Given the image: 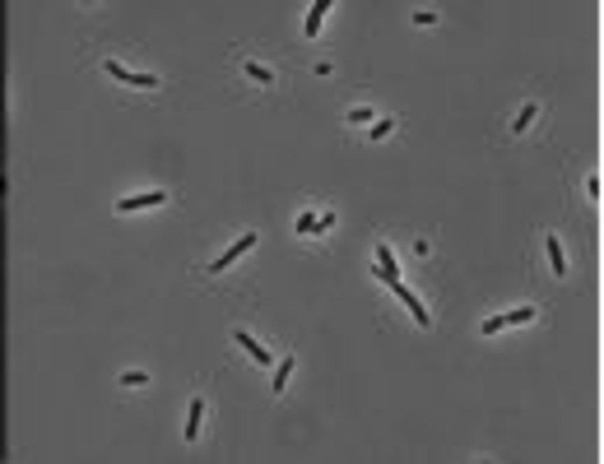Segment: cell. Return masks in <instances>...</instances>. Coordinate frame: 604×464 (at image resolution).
Listing matches in <instances>:
<instances>
[{
    "label": "cell",
    "instance_id": "obj_17",
    "mask_svg": "<svg viewBox=\"0 0 604 464\" xmlns=\"http://www.w3.org/2000/svg\"><path fill=\"white\" fill-rule=\"evenodd\" d=\"M349 121H353V126H367V121H372V107H349Z\"/></svg>",
    "mask_w": 604,
    "mask_h": 464
},
{
    "label": "cell",
    "instance_id": "obj_6",
    "mask_svg": "<svg viewBox=\"0 0 604 464\" xmlns=\"http://www.w3.org/2000/svg\"><path fill=\"white\" fill-rule=\"evenodd\" d=\"M377 279H381V284H395L400 279V260L386 242H377Z\"/></svg>",
    "mask_w": 604,
    "mask_h": 464
},
{
    "label": "cell",
    "instance_id": "obj_8",
    "mask_svg": "<svg viewBox=\"0 0 604 464\" xmlns=\"http://www.w3.org/2000/svg\"><path fill=\"white\" fill-rule=\"evenodd\" d=\"M325 10H330V0H316L307 10V19H302V38H316L321 33V24H325Z\"/></svg>",
    "mask_w": 604,
    "mask_h": 464
},
{
    "label": "cell",
    "instance_id": "obj_11",
    "mask_svg": "<svg viewBox=\"0 0 604 464\" xmlns=\"http://www.w3.org/2000/svg\"><path fill=\"white\" fill-rule=\"evenodd\" d=\"M242 75L251 79V84H274V70H270V65H260V61H242Z\"/></svg>",
    "mask_w": 604,
    "mask_h": 464
},
{
    "label": "cell",
    "instance_id": "obj_2",
    "mask_svg": "<svg viewBox=\"0 0 604 464\" xmlns=\"http://www.w3.org/2000/svg\"><path fill=\"white\" fill-rule=\"evenodd\" d=\"M103 70L116 79V84H130V89H158V75H135V70H126V65L112 61V56L103 61Z\"/></svg>",
    "mask_w": 604,
    "mask_h": 464
},
{
    "label": "cell",
    "instance_id": "obj_3",
    "mask_svg": "<svg viewBox=\"0 0 604 464\" xmlns=\"http://www.w3.org/2000/svg\"><path fill=\"white\" fill-rule=\"evenodd\" d=\"M391 293H395L400 302L409 307V316H414V325H419V330H433V311H428L423 302L414 297V288H405V284H400V279H395V284H391Z\"/></svg>",
    "mask_w": 604,
    "mask_h": 464
},
{
    "label": "cell",
    "instance_id": "obj_19",
    "mask_svg": "<svg viewBox=\"0 0 604 464\" xmlns=\"http://www.w3.org/2000/svg\"><path fill=\"white\" fill-rule=\"evenodd\" d=\"M414 24H419V28H433V24H437V14H433V10H419V14H414Z\"/></svg>",
    "mask_w": 604,
    "mask_h": 464
},
{
    "label": "cell",
    "instance_id": "obj_13",
    "mask_svg": "<svg viewBox=\"0 0 604 464\" xmlns=\"http://www.w3.org/2000/svg\"><path fill=\"white\" fill-rule=\"evenodd\" d=\"M535 116H540V107H535V103H526V107H521V112H516V121H512V135H526V130H530V121H535Z\"/></svg>",
    "mask_w": 604,
    "mask_h": 464
},
{
    "label": "cell",
    "instance_id": "obj_9",
    "mask_svg": "<svg viewBox=\"0 0 604 464\" xmlns=\"http://www.w3.org/2000/svg\"><path fill=\"white\" fill-rule=\"evenodd\" d=\"M205 409H209L205 395H195V400H191V413H186V441L200 437V418H205Z\"/></svg>",
    "mask_w": 604,
    "mask_h": 464
},
{
    "label": "cell",
    "instance_id": "obj_20",
    "mask_svg": "<svg viewBox=\"0 0 604 464\" xmlns=\"http://www.w3.org/2000/svg\"><path fill=\"white\" fill-rule=\"evenodd\" d=\"M391 130H395V121H377V126H372V140H386Z\"/></svg>",
    "mask_w": 604,
    "mask_h": 464
},
{
    "label": "cell",
    "instance_id": "obj_5",
    "mask_svg": "<svg viewBox=\"0 0 604 464\" xmlns=\"http://www.w3.org/2000/svg\"><path fill=\"white\" fill-rule=\"evenodd\" d=\"M232 344H242V353L256 362V367H270V362H274V358H270V348L251 339V330H232Z\"/></svg>",
    "mask_w": 604,
    "mask_h": 464
},
{
    "label": "cell",
    "instance_id": "obj_7",
    "mask_svg": "<svg viewBox=\"0 0 604 464\" xmlns=\"http://www.w3.org/2000/svg\"><path fill=\"white\" fill-rule=\"evenodd\" d=\"M544 256H549V274H553V279H563V274H567V256H563L558 232H544Z\"/></svg>",
    "mask_w": 604,
    "mask_h": 464
},
{
    "label": "cell",
    "instance_id": "obj_4",
    "mask_svg": "<svg viewBox=\"0 0 604 464\" xmlns=\"http://www.w3.org/2000/svg\"><path fill=\"white\" fill-rule=\"evenodd\" d=\"M167 205V195L163 191H144V195H121L116 200V214H140V209H158Z\"/></svg>",
    "mask_w": 604,
    "mask_h": 464
},
{
    "label": "cell",
    "instance_id": "obj_1",
    "mask_svg": "<svg viewBox=\"0 0 604 464\" xmlns=\"http://www.w3.org/2000/svg\"><path fill=\"white\" fill-rule=\"evenodd\" d=\"M256 242H260V232H242V237H237V242L228 246V251H223V256H214L205 265L209 274H228V265H237V260L246 256V251H256Z\"/></svg>",
    "mask_w": 604,
    "mask_h": 464
},
{
    "label": "cell",
    "instance_id": "obj_12",
    "mask_svg": "<svg viewBox=\"0 0 604 464\" xmlns=\"http://www.w3.org/2000/svg\"><path fill=\"white\" fill-rule=\"evenodd\" d=\"M535 316H540L535 307H516V311H502V325H507V330H512V325H530Z\"/></svg>",
    "mask_w": 604,
    "mask_h": 464
},
{
    "label": "cell",
    "instance_id": "obj_15",
    "mask_svg": "<svg viewBox=\"0 0 604 464\" xmlns=\"http://www.w3.org/2000/svg\"><path fill=\"white\" fill-rule=\"evenodd\" d=\"M297 232H302V237H316V214H297Z\"/></svg>",
    "mask_w": 604,
    "mask_h": 464
},
{
    "label": "cell",
    "instance_id": "obj_18",
    "mask_svg": "<svg viewBox=\"0 0 604 464\" xmlns=\"http://www.w3.org/2000/svg\"><path fill=\"white\" fill-rule=\"evenodd\" d=\"M335 228V209H321V214H316V232H330Z\"/></svg>",
    "mask_w": 604,
    "mask_h": 464
},
{
    "label": "cell",
    "instance_id": "obj_14",
    "mask_svg": "<svg viewBox=\"0 0 604 464\" xmlns=\"http://www.w3.org/2000/svg\"><path fill=\"white\" fill-rule=\"evenodd\" d=\"M502 330H507V325H502V316H489V321L479 325V335L484 339H493V335H502Z\"/></svg>",
    "mask_w": 604,
    "mask_h": 464
},
{
    "label": "cell",
    "instance_id": "obj_10",
    "mask_svg": "<svg viewBox=\"0 0 604 464\" xmlns=\"http://www.w3.org/2000/svg\"><path fill=\"white\" fill-rule=\"evenodd\" d=\"M293 367H297V358H279V362H274V381H270V390H274V395H283V386H288Z\"/></svg>",
    "mask_w": 604,
    "mask_h": 464
},
{
    "label": "cell",
    "instance_id": "obj_16",
    "mask_svg": "<svg viewBox=\"0 0 604 464\" xmlns=\"http://www.w3.org/2000/svg\"><path fill=\"white\" fill-rule=\"evenodd\" d=\"M121 386H126V390H140V386H149V376H144V372H126V376H121Z\"/></svg>",
    "mask_w": 604,
    "mask_h": 464
}]
</instances>
